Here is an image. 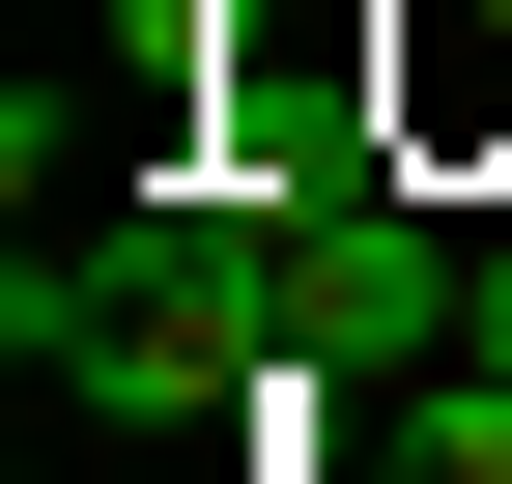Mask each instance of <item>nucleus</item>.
<instances>
[{"mask_svg":"<svg viewBox=\"0 0 512 484\" xmlns=\"http://www.w3.org/2000/svg\"><path fill=\"white\" fill-rule=\"evenodd\" d=\"M285 342H313L342 399H370V371H456V342H484V257L399 200V171H313V200H285Z\"/></svg>","mask_w":512,"mask_h":484,"instance_id":"nucleus-1","label":"nucleus"},{"mask_svg":"<svg viewBox=\"0 0 512 484\" xmlns=\"http://www.w3.org/2000/svg\"><path fill=\"white\" fill-rule=\"evenodd\" d=\"M456 371H484V399H512V257H484V342H456Z\"/></svg>","mask_w":512,"mask_h":484,"instance_id":"nucleus-2","label":"nucleus"}]
</instances>
